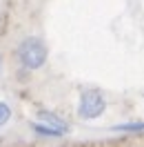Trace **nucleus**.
Returning <instances> with one entry per match:
<instances>
[{
    "instance_id": "obj_1",
    "label": "nucleus",
    "mask_w": 144,
    "mask_h": 147,
    "mask_svg": "<svg viewBox=\"0 0 144 147\" xmlns=\"http://www.w3.org/2000/svg\"><path fill=\"white\" fill-rule=\"evenodd\" d=\"M18 60L27 69H40L47 63V45L40 38H27L18 47Z\"/></svg>"
},
{
    "instance_id": "obj_2",
    "label": "nucleus",
    "mask_w": 144,
    "mask_h": 147,
    "mask_svg": "<svg viewBox=\"0 0 144 147\" xmlns=\"http://www.w3.org/2000/svg\"><path fill=\"white\" fill-rule=\"evenodd\" d=\"M107 109V102H104V96L95 89H87V92L80 94V105H78V116L84 120H93L102 116Z\"/></svg>"
},
{
    "instance_id": "obj_3",
    "label": "nucleus",
    "mask_w": 144,
    "mask_h": 147,
    "mask_svg": "<svg viewBox=\"0 0 144 147\" xmlns=\"http://www.w3.org/2000/svg\"><path fill=\"white\" fill-rule=\"evenodd\" d=\"M38 118L42 120V123H47L49 127H53V129H60V131H67V129H69V125H67L64 120H60L58 116H53L51 111H38Z\"/></svg>"
},
{
    "instance_id": "obj_4",
    "label": "nucleus",
    "mask_w": 144,
    "mask_h": 147,
    "mask_svg": "<svg viewBox=\"0 0 144 147\" xmlns=\"http://www.w3.org/2000/svg\"><path fill=\"white\" fill-rule=\"evenodd\" d=\"M31 129H36L38 134H42V136H62L64 134L60 129H53V127H49V125H42V123H33Z\"/></svg>"
},
{
    "instance_id": "obj_5",
    "label": "nucleus",
    "mask_w": 144,
    "mask_h": 147,
    "mask_svg": "<svg viewBox=\"0 0 144 147\" xmlns=\"http://www.w3.org/2000/svg\"><path fill=\"white\" fill-rule=\"evenodd\" d=\"M115 131H142L144 123H129V125H115Z\"/></svg>"
},
{
    "instance_id": "obj_6",
    "label": "nucleus",
    "mask_w": 144,
    "mask_h": 147,
    "mask_svg": "<svg viewBox=\"0 0 144 147\" xmlns=\"http://www.w3.org/2000/svg\"><path fill=\"white\" fill-rule=\"evenodd\" d=\"M9 116H11V109H9V105L7 102H0V127L9 120Z\"/></svg>"
}]
</instances>
